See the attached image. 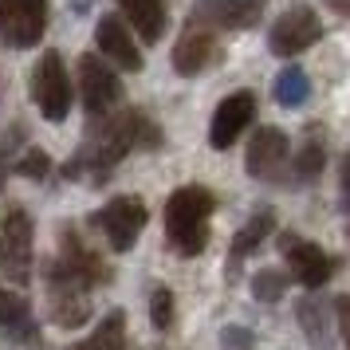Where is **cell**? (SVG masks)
I'll use <instances>...</instances> for the list:
<instances>
[{"label": "cell", "instance_id": "obj_14", "mask_svg": "<svg viewBox=\"0 0 350 350\" xmlns=\"http://www.w3.org/2000/svg\"><path fill=\"white\" fill-rule=\"evenodd\" d=\"M193 20H201L205 28L217 36L224 32H248L264 16V0H197L193 4Z\"/></svg>", "mask_w": 350, "mask_h": 350}, {"label": "cell", "instance_id": "obj_5", "mask_svg": "<svg viewBox=\"0 0 350 350\" xmlns=\"http://www.w3.org/2000/svg\"><path fill=\"white\" fill-rule=\"evenodd\" d=\"M32 240L36 224L28 208H8L0 221V275H8V284L24 287L32 280Z\"/></svg>", "mask_w": 350, "mask_h": 350}, {"label": "cell", "instance_id": "obj_7", "mask_svg": "<svg viewBox=\"0 0 350 350\" xmlns=\"http://www.w3.org/2000/svg\"><path fill=\"white\" fill-rule=\"evenodd\" d=\"M275 244H280V256H284V264L287 271H291V280L303 287H311V291H319V287H327L331 284V275H334V256L331 252H323L315 240H307V237H295V232H280L275 237Z\"/></svg>", "mask_w": 350, "mask_h": 350}, {"label": "cell", "instance_id": "obj_13", "mask_svg": "<svg viewBox=\"0 0 350 350\" xmlns=\"http://www.w3.org/2000/svg\"><path fill=\"white\" fill-rule=\"evenodd\" d=\"M256 103H260V98H256V91H248V87L224 95L221 107L213 111V122H208V146H213V150H228L244 130L252 126Z\"/></svg>", "mask_w": 350, "mask_h": 350}, {"label": "cell", "instance_id": "obj_18", "mask_svg": "<svg viewBox=\"0 0 350 350\" xmlns=\"http://www.w3.org/2000/svg\"><path fill=\"white\" fill-rule=\"evenodd\" d=\"M275 232V213L271 208H256L252 217H248V224L240 228L237 237H232V248H228V264H224V280H237L240 275V264L248 260V256L264 244V240Z\"/></svg>", "mask_w": 350, "mask_h": 350}, {"label": "cell", "instance_id": "obj_4", "mask_svg": "<svg viewBox=\"0 0 350 350\" xmlns=\"http://www.w3.org/2000/svg\"><path fill=\"white\" fill-rule=\"evenodd\" d=\"M28 95L48 122H64L71 114V75H67L59 51L40 55V64L32 67V79H28Z\"/></svg>", "mask_w": 350, "mask_h": 350}, {"label": "cell", "instance_id": "obj_29", "mask_svg": "<svg viewBox=\"0 0 350 350\" xmlns=\"http://www.w3.org/2000/svg\"><path fill=\"white\" fill-rule=\"evenodd\" d=\"M338 205H342V213H350V154L342 158V165H338Z\"/></svg>", "mask_w": 350, "mask_h": 350}, {"label": "cell", "instance_id": "obj_30", "mask_svg": "<svg viewBox=\"0 0 350 350\" xmlns=\"http://www.w3.org/2000/svg\"><path fill=\"white\" fill-rule=\"evenodd\" d=\"M331 12H338V16H350V0H323Z\"/></svg>", "mask_w": 350, "mask_h": 350}, {"label": "cell", "instance_id": "obj_28", "mask_svg": "<svg viewBox=\"0 0 350 350\" xmlns=\"http://www.w3.org/2000/svg\"><path fill=\"white\" fill-rule=\"evenodd\" d=\"M334 323H338V331H342L347 350H350V295H338L334 299Z\"/></svg>", "mask_w": 350, "mask_h": 350}, {"label": "cell", "instance_id": "obj_10", "mask_svg": "<svg viewBox=\"0 0 350 350\" xmlns=\"http://www.w3.org/2000/svg\"><path fill=\"white\" fill-rule=\"evenodd\" d=\"M48 32V0H0V44L28 51Z\"/></svg>", "mask_w": 350, "mask_h": 350}, {"label": "cell", "instance_id": "obj_6", "mask_svg": "<svg viewBox=\"0 0 350 350\" xmlns=\"http://www.w3.org/2000/svg\"><path fill=\"white\" fill-rule=\"evenodd\" d=\"M146 221H150V208H146L142 197H111L103 208L91 213V224H95V232L107 237L114 252H130L138 237H142Z\"/></svg>", "mask_w": 350, "mask_h": 350}, {"label": "cell", "instance_id": "obj_17", "mask_svg": "<svg viewBox=\"0 0 350 350\" xmlns=\"http://www.w3.org/2000/svg\"><path fill=\"white\" fill-rule=\"evenodd\" d=\"M0 338L4 342H36L40 338L32 303L20 291H8V287H0Z\"/></svg>", "mask_w": 350, "mask_h": 350}, {"label": "cell", "instance_id": "obj_21", "mask_svg": "<svg viewBox=\"0 0 350 350\" xmlns=\"http://www.w3.org/2000/svg\"><path fill=\"white\" fill-rule=\"evenodd\" d=\"M287 165H291V181H299V185H307V181H315L323 174V165H327V142H323L319 126H307V138H303V146L295 150V158L287 161Z\"/></svg>", "mask_w": 350, "mask_h": 350}, {"label": "cell", "instance_id": "obj_9", "mask_svg": "<svg viewBox=\"0 0 350 350\" xmlns=\"http://www.w3.org/2000/svg\"><path fill=\"white\" fill-rule=\"evenodd\" d=\"M75 67H79V95H83L87 118L95 122L103 114H111L114 107H118V98H122V79L114 75V67L107 64L103 55H95V51L79 55Z\"/></svg>", "mask_w": 350, "mask_h": 350}, {"label": "cell", "instance_id": "obj_27", "mask_svg": "<svg viewBox=\"0 0 350 350\" xmlns=\"http://www.w3.org/2000/svg\"><path fill=\"white\" fill-rule=\"evenodd\" d=\"M221 342H224V350H248V347H252V334L240 331V327H224Z\"/></svg>", "mask_w": 350, "mask_h": 350}, {"label": "cell", "instance_id": "obj_12", "mask_svg": "<svg viewBox=\"0 0 350 350\" xmlns=\"http://www.w3.org/2000/svg\"><path fill=\"white\" fill-rule=\"evenodd\" d=\"M287 134L280 126H260L248 138V150H244V170L248 177L256 181H284V170H287Z\"/></svg>", "mask_w": 350, "mask_h": 350}, {"label": "cell", "instance_id": "obj_3", "mask_svg": "<svg viewBox=\"0 0 350 350\" xmlns=\"http://www.w3.org/2000/svg\"><path fill=\"white\" fill-rule=\"evenodd\" d=\"M44 299H48V319L55 327H83L87 319H91V291L95 284L79 275L75 268H67L59 256H51L48 264H44Z\"/></svg>", "mask_w": 350, "mask_h": 350}, {"label": "cell", "instance_id": "obj_19", "mask_svg": "<svg viewBox=\"0 0 350 350\" xmlns=\"http://www.w3.org/2000/svg\"><path fill=\"white\" fill-rule=\"evenodd\" d=\"M118 4V12L126 16L130 32L142 36V44H158L161 36H165V0H114Z\"/></svg>", "mask_w": 350, "mask_h": 350}, {"label": "cell", "instance_id": "obj_2", "mask_svg": "<svg viewBox=\"0 0 350 350\" xmlns=\"http://www.w3.org/2000/svg\"><path fill=\"white\" fill-rule=\"evenodd\" d=\"M213 213H217V197L208 185H181L165 197L161 208V228H165V244L170 252L181 260H197L208 248V232H213Z\"/></svg>", "mask_w": 350, "mask_h": 350}, {"label": "cell", "instance_id": "obj_16", "mask_svg": "<svg viewBox=\"0 0 350 350\" xmlns=\"http://www.w3.org/2000/svg\"><path fill=\"white\" fill-rule=\"evenodd\" d=\"M55 240H59V260H64L67 268H75L79 275H87L95 287L98 284H111V280H114V271L103 264V256H98L95 248H91V244H87V240L71 228V224H64Z\"/></svg>", "mask_w": 350, "mask_h": 350}, {"label": "cell", "instance_id": "obj_15", "mask_svg": "<svg viewBox=\"0 0 350 350\" xmlns=\"http://www.w3.org/2000/svg\"><path fill=\"white\" fill-rule=\"evenodd\" d=\"M95 44H98V55L107 59L111 67H118V71H142L146 59H142V48L134 44V32H130L126 24L118 16H103L95 24Z\"/></svg>", "mask_w": 350, "mask_h": 350}, {"label": "cell", "instance_id": "obj_25", "mask_svg": "<svg viewBox=\"0 0 350 350\" xmlns=\"http://www.w3.org/2000/svg\"><path fill=\"white\" fill-rule=\"evenodd\" d=\"M174 315H177V299L170 287H154L150 295V327L154 331H170L174 327Z\"/></svg>", "mask_w": 350, "mask_h": 350}, {"label": "cell", "instance_id": "obj_26", "mask_svg": "<svg viewBox=\"0 0 350 350\" xmlns=\"http://www.w3.org/2000/svg\"><path fill=\"white\" fill-rule=\"evenodd\" d=\"M8 174H20V177H32V181H44L51 174V158L44 150H24L12 165H8Z\"/></svg>", "mask_w": 350, "mask_h": 350}, {"label": "cell", "instance_id": "obj_8", "mask_svg": "<svg viewBox=\"0 0 350 350\" xmlns=\"http://www.w3.org/2000/svg\"><path fill=\"white\" fill-rule=\"evenodd\" d=\"M319 40H323V20L315 16L311 4H291L284 16L268 28V48L280 59H295L307 48H315Z\"/></svg>", "mask_w": 350, "mask_h": 350}, {"label": "cell", "instance_id": "obj_31", "mask_svg": "<svg viewBox=\"0 0 350 350\" xmlns=\"http://www.w3.org/2000/svg\"><path fill=\"white\" fill-rule=\"evenodd\" d=\"M347 240H350V228H347Z\"/></svg>", "mask_w": 350, "mask_h": 350}, {"label": "cell", "instance_id": "obj_1", "mask_svg": "<svg viewBox=\"0 0 350 350\" xmlns=\"http://www.w3.org/2000/svg\"><path fill=\"white\" fill-rule=\"evenodd\" d=\"M161 130L146 111H122V114H103V126H91L83 146L71 154V161L64 165L67 181H91L103 185L107 177L118 170V161L138 150H158Z\"/></svg>", "mask_w": 350, "mask_h": 350}, {"label": "cell", "instance_id": "obj_20", "mask_svg": "<svg viewBox=\"0 0 350 350\" xmlns=\"http://www.w3.org/2000/svg\"><path fill=\"white\" fill-rule=\"evenodd\" d=\"M295 319H299V331L307 334L311 350H334V319L315 291L295 303Z\"/></svg>", "mask_w": 350, "mask_h": 350}, {"label": "cell", "instance_id": "obj_22", "mask_svg": "<svg viewBox=\"0 0 350 350\" xmlns=\"http://www.w3.org/2000/svg\"><path fill=\"white\" fill-rule=\"evenodd\" d=\"M67 350H126V311L122 307H111L107 315L98 319L95 331Z\"/></svg>", "mask_w": 350, "mask_h": 350}, {"label": "cell", "instance_id": "obj_24", "mask_svg": "<svg viewBox=\"0 0 350 350\" xmlns=\"http://www.w3.org/2000/svg\"><path fill=\"white\" fill-rule=\"evenodd\" d=\"M287 291V271L280 268H260L252 275V299L256 303H280Z\"/></svg>", "mask_w": 350, "mask_h": 350}, {"label": "cell", "instance_id": "obj_23", "mask_svg": "<svg viewBox=\"0 0 350 350\" xmlns=\"http://www.w3.org/2000/svg\"><path fill=\"white\" fill-rule=\"evenodd\" d=\"M271 98L284 107V111H295L303 107L307 98H311V79H307V71L303 67H284L275 83H271Z\"/></svg>", "mask_w": 350, "mask_h": 350}, {"label": "cell", "instance_id": "obj_11", "mask_svg": "<svg viewBox=\"0 0 350 350\" xmlns=\"http://www.w3.org/2000/svg\"><path fill=\"white\" fill-rule=\"evenodd\" d=\"M221 59V36L205 28L201 20H185V28L177 36L174 44V71L181 79H197V75H205L208 67Z\"/></svg>", "mask_w": 350, "mask_h": 350}]
</instances>
